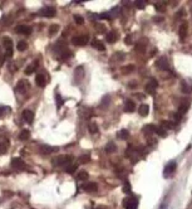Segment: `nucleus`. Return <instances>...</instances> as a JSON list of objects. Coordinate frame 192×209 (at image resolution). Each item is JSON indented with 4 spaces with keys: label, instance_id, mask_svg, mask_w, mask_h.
<instances>
[{
    "label": "nucleus",
    "instance_id": "36",
    "mask_svg": "<svg viewBox=\"0 0 192 209\" xmlns=\"http://www.w3.org/2000/svg\"><path fill=\"white\" fill-rule=\"evenodd\" d=\"M89 160H91V156L89 155H82L81 158H79V163H81V164H86Z\"/></svg>",
    "mask_w": 192,
    "mask_h": 209
},
{
    "label": "nucleus",
    "instance_id": "38",
    "mask_svg": "<svg viewBox=\"0 0 192 209\" xmlns=\"http://www.w3.org/2000/svg\"><path fill=\"white\" fill-rule=\"evenodd\" d=\"M77 169H78V168H77L76 165H71V166H68L65 172H67V173H69V174H74V173L77 172Z\"/></svg>",
    "mask_w": 192,
    "mask_h": 209
},
{
    "label": "nucleus",
    "instance_id": "1",
    "mask_svg": "<svg viewBox=\"0 0 192 209\" xmlns=\"http://www.w3.org/2000/svg\"><path fill=\"white\" fill-rule=\"evenodd\" d=\"M54 166H63V165H69L72 163V156L69 155H59V156H55V158L51 160Z\"/></svg>",
    "mask_w": 192,
    "mask_h": 209
},
{
    "label": "nucleus",
    "instance_id": "46",
    "mask_svg": "<svg viewBox=\"0 0 192 209\" xmlns=\"http://www.w3.org/2000/svg\"><path fill=\"white\" fill-rule=\"evenodd\" d=\"M124 42H126V44H127V45H131V44H132V39H131V37H126Z\"/></svg>",
    "mask_w": 192,
    "mask_h": 209
},
{
    "label": "nucleus",
    "instance_id": "2",
    "mask_svg": "<svg viewBox=\"0 0 192 209\" xmlns=\"http://www.w3.org/2000/svg\"><path fill=\"white\" fill-rule=\"evenodd\" d=\"M88 42H89V35L84 34V35H76L72 38V43L74 45H78V47H82V45H86Z\"/></svg>",
    "mask_w": 192,
    "mask_h": 209
},
{
    "label": "nucleus",
    "instance_id": "33",
    "mask_svg": "<svg viewBox=\"0 0 192 209\" xmlns=\"http://www.w3.org/2000/svg\"><path fill=\"white\" fill-rule=\"evenodd\" d=\"M58 30H59V25L58 24H53V25H50V28H49V34L54 35Z\"/></svg>",
    "mask_w": 192,
    "mask_h": 209
},
{
    "label": "nucleus",
    "instance_id": "18",
    "mask_svg": "<svg viewBox=\"0 0 192 209\" xmlns=\"http://www.w3.org/2000/svg\"><path fill=\"white\" fill-rule=\"evenodd\" d=\"M136 110V105L132 99H127V101L124 102V111L126 112H133Z\"/></svg>",
    "mask_w": 192,
    "mask_h": 209
},
{
    "label": "nucleus",
    "instance_id": "37",
    "mask_svg": "<svg viewBox=\"0 0 192 209\" xmlns=\"http://www.w3.org/2000/svg\"><path fill=\"white\" fill-rule=\"evenodd\" d=\"M182 91H183L185 93H188L190 91H191V87H188V86H187V82H186V81H182Z\"/></svg>",
    "mask_w": 192,
    "mask_h": 209
},
{
    "label": "nucleus",
    "instance_id": "41",
    "mask_svg": "<svg viewBox=\"0 0 192 209\" xmlns=\"http://www.w3.org/2000/svg\"><path fill=\"white\" fill-rule=\"evenodd\" d=\"M123 192H124L126 194H129V193H131V185H129V183H128V182H126V183H124Z\"/></svg>",
    "mask_w": 192,
    "mask_h": 209
},
{
    "label": "nucleus",
    "instance_id": "23",
    "mask_svg": "<svg viewBox=\"0 0 192 209\" xmlns=\"http://www.w3.org/2000/svg\"><path fill=\"white\" fill-rule=\"evenodd\" d=\"M154 8H156V10L158 13H165L166 12V8H167V4L165 1H158L156 5H154Z\"/></svg>",
    "mask_w": 192,
    "mask_h": 209
},
{
    "label": "nucleus",
    "instance_id": "47",
    "mask_svg": "<svg viewBox=\"0 0 192 209\" xmlns=\"http://www.w3.org/2000/svg\"><path fill=\"white\" fill-rule=\"evenodd\" d=\"M3 62H4V54H3V52L0 50V66L3 64Z\"/></svg>",
    "mask_w": 192,
    "mask_h": 209
},
{
    "label": "nucleus",
    "instance_id": "31",
    "mask_svg": "<svg viewBox=\"0 0 192 209\" xmlns=\"http://www.w3.org/2000/svg\"><path fill=\"white\" fill-rule=\"evenodd\" d=\"M117 136L119 137V139H122V140H126L127 137L129 136V132L127 131V130H121L118 134H117Z\"/></svg>",
    "mask_w": 192,
    "mask_h": 209
},
{
    "label": "nucleus",
    "instance_id": "39",
    "mask_svg": "<svg viewBox=\"0 0 192 209\" xmlns=\"http://www.w3.org/2000/svg\"><path fill=\"white\" fill-rule=\"evenodd\" d=\"M134 4L138 9H143L144 6H146V1H144V0H138V1H136Z\"/></svg>",
    "mask_w": 192,
    "mask_h": 209
},
{
    "label": "nucleus",
    "instance_id": "11",
    "mask_svg": "<svg viewBox=\"0 0 192 209\" xmlns=\"http://www.w3.org/2000/svg\"><path fill=\"white\" fill-rule=\"evenodd\" d=\"M83 190H86L88 193H94L97 192V189H98V185L96 183H93V182H89V183H86V184H83Z\"/></svg>",
    "mask_w": 192,
    "mask_h": 209
},
{
    "label": "nucleus",
    "instance_id": "34",
    "mask_svg": "<svg viewBox=\"0 0 192 209\" xmlns=\"http://www.w3.org/2000/svg\"><path fill=\"white\" fill-rule=\"evenodd\" d=\"M156 134L158 136H161V137H166V129H163V127H157L156 129Z\"/></svg>",
    "mask_w": 192,
    "mask_h": 209
},
{
    "label": "nucleus",
    "instance_id": "27",
    "mask_svg": "<svg viewBox=\"0 0 192 209\" xmlns=\"http://www.w3.org/2000/svg\"><path fill=\"white\" fill-rule=\"evenodd\" d=\"M88 129H89V131H91V134H98L99 132V129H98V125L96 122H89V125H88Z\"/></svg>",
    "mask_w": 192,
    "mask_h": 209
},
{
    "label": "nucleus",
    "instance_id": "5",
    "mask_svg": "<svg viewBox=\"0 0 192 209\" xmlns=\"http://www.w3.org/2000/svg\"><path fill=\"white\" fill-rule=\"evenodd\" d=\"M39 14L45 18H53V17H55L57 12H55V8H53V6H45L39 12Z\"/></svg>",
    "mask_w": 192,
    "mask_h": 209
},
{
    "label": "nucleus",
    "instance_id": "19",
    "mask_svg": "<svg viewBox=\"0 0 192 209\" xmlns=\"http://www.w3.org/2000/svg\"><path fill=\"white\" fill-rule=\"evenodd\" d=\"M156 129H157V127L153 126V125H146V126H144L143 129H142V132H143V134L146 135V136H151L152 132H156Z\"/></svg>",
    "mask_w": 192,
    "mask_h": 209
},
{
    "label": "nucleus",
    "instance_id": "12",
    "mask_svg": "<svg viewBox=\"0 0 192 209\" xmlns=\"http://www.w3.org/2000/svg\"><path fill=\"white\" fill-rule=\"evenodd\" d=\"M23 120L28 123H31L33 120H34V112L30 110H24L23 111Z\"/></svg>",
    "mask_w": 192,
    "mask_h": 209
},
{
    "label": "nucleus",
    "instance_id": "14",
    "mask_svg": "<svg viewBox=\"0 0 192 209\" xmlns=\"http://www.w3.org/2000/svg\"><path fill=\"white\" fill-rule=\"evenodd\" d=\"M156 66H157L158 68L163 69V71H167L168 69V59L166 58V57H161V58L157 61Z\"/></svg>",
    "mask_w": 192,
    "mask_h": 209
},
{
    "label": "nucleus",
    "instance_id": "8",
    "mask_svg": "<svg viewBox=\"0 0 192 209\" xmlns=\"http://www.w3.org/2000/svg\"><path fill=\"white\" fill-rule=\"evenodd\" d=\"M187 110H188V103H182L181 106H180V108H178V111H177V113L175 115V120L176 121H180L181 117L185 115Z\"/></svg>",
    "mask_w": 192,
    "mask_h": 209
},
{
    "label": "nucleus",
    "instance_id": "30",
    "mask_svg": "<svg viewBox=\"0 0 192 209\" xmlns=\"http://www.w3.org/2000/svg\"><path fill=\"white\" fill-rule=\"evenodd\" d=\"M26 42H24V40H19L18 42V44H16V49L18 50H20V52H23V50H25L26 49Z\"/></svg>",
    "mask_w": 192,
    "mask_h": 209
},
{
    "label": "nucleus",
    "instance_id": "4",
    "mask_svg": "<svg viewBox=\"0 0 192 209\" xmlns=\"http://www.w3.org/2000/svg\"><path fill=\"white\" fill-rule=\"evenodd\" d=\"M123 205L126 209H137V205H138V202L137 199L134 197H129L127 199H124L123 200Z\"/></svg>",
    "mask_w": 192,
    "mask_h": 209
},
{
    "label": "nucleus",
    "instance_id": "20",
    "mask_svg": "<svg viewBox=\"0 0 192 209\" xmlns=\"http://www.w3.org/2000/svg\"><path fill=\"white\" fill-rule=\"evenodd\" d=\"M38 61H34V63H31V64H29L28 67L25 68V74H31V73H34L35 71H36V68H38Z\"/></svg>",
    "mask_w": 192,
    "mask_h": 209
},
{
    "label": "nucleus",
    "instance_id": "32",
    "mask_svg": "<svg viewBox=\"0 0 192 209\" xmlns=\"http://www.w3.org/2000/svg\"><path fill=\"white\" fill-rule=\"evenodd\" d=\"M73 54H72V52L69 50V49H65L63 52H60V57H62L63 59H67V58H71Z\"/></svg>",
    "mask_w": 192,
    "mask_h": 209
},
{
    "label": "nucleus",
    "instance_id": "15",
    "mask_svg": "<svg viewBox=\"0 0 192 209\" xmlns=\"http://www.w3.org/2000/svg\"><path fill=\"white\" fill-rule=\"evenodd\" d=\"M57 150H58L57 148H51V146H48V145H40V148H39V151L43 155L51 154V153H54V151H57Z\"/></svg>",
    "mask_w": 192,
    "mask_h": 209
},
{
    "label": "nucleus",
    "instance_id": "16",
    "mask_svg": "<svg viewBox=\"0 0 192 209\" xmlns=\"http://www.w3.org/2000/svg\"><path fill=\"white\" fill-rule=\"evenodd\" d=\"M117 39H118V34H117V33H116L114 30L108 32V34H107V37H106V40L108 42V43H111V44L116 43Z\"/></svg>",
    "mask_w": 192,
    "mask_h": 209
},
{
    "label": "nucleus",
    "instance_id": "25",
    "mask_svg": "<svg viewBox=\"0 0 192 209\" xmlns=\"http://www.w3.org/2000/svg\"><path fill=\"white\" fill-rule=\"evenodd\" d=\"M92 45L96 49H98V50H104L106 49V47H104V44L102 43L101 40H97V39H94L92 42Z\"/></svg>",
    "mask_w": 192,
    "mask_h": 209
},
{
    "label": "nucleus",
    "instance_id": "44",
    "mask_svg": "<svg viewBox=\"0 0 192 209\" xmlns=\"http://www.w3.org/2000/svg\"><path fill=\"white\" fill-rule=\"evenodd\" d=\"M5 150H6V146L3 144V142H0V155L5 153Z\"/></svg>",
    "mask_w": 192,
    "mask_h": 209
},
{
    "label": "nucleus",
    "instance_id": "26",
    "mask_svg": "<svg viewBox=\"0 0 192 209\" xmlns=\"http://www.w3.org/2000/svg\"><path fill=\"white\" fill-rule=\"evenodd\" d=\"M121 71H122V73H123V74H128V73H132L133 71H134V66H132V64H128V66H123V67L121 68Z\"/></svg>",
    "mask_w": 192,
    "mask_h": 209
},
{
    "label": "nucleus",
    "instance_id": "7",
    "mask_svg": "<svg viewBox=\"0 0 192 209\" xmlns=\"http://www.w3.org/2000/svg\"><path fill=\"white\" fill-rule=\"evenodd\" d=\"M158 87V82L156 79H149L148 81V83L146 84V92L149 93V94H153L154 91H156V88Z\"/></svg>",
    "mask_w": 192,
    "mask_h": 209
},
{
    "label": "nucleus",
    "instance_id": "17",
    "mask_svg": "<svg viewBox=\"0 0 192 209\" xmlns=\"http://www.w3.org/2000/svg\"><path fill=\"white\" fill-rule=\"evenodd\" d=\"M187 32H188V25H187L186 23H182L181 27H180V29H178V35H180V38H181L182 40L186 38Z\"/></svg>",
    "mask_w": 192,
    "mask_h": 209
},
{
    "label": "nucleus",
    "instance_id": "40",
    "mask_svg": "<svg viewBox=\"0 0 192 209\" xmlns=\"http://www.w3.org/2000/svg\"><path fill=\"white\" fill-rule=\"evenodd\" d=\"M175 125H172L170 121H162V127L163 129H172Z\"/></svg>",
    "mask_w": 192,
    "mask_h": 209
},
{
    "label": "nucleus",
    "instance_id": "28",
    "mask_svg": "<svg viewBox=\"0 0 192 209\" xmlns=\"http://www.w3.org/2000/svg\"><path fill=\"white\" fill-rule=\"evenodd\" d=\"M88 179V173L86 170H82V172H78V175H77V180L79 182H83V180H87Z\"/></svg>",
    "mask_w": 192,
    "mask_h": 209
},
{
    "label": "nucleus",
    "instance_id": "6",
    "mask_svg": "<svg viewBox=\"0 0 192 209\" xmlns=\"http://www.w3.org/2000/svg\"><path fill=\"white\" fill-rule=\"evenodd\" d=\"M3 43H4V45H5L6 55L8 57H11L13 55V40L10 39V38H8V37H4Z\"/></svg>",
    "mask_w": 192,
    "mask_h": 209
},
{
    "label": "nucleus",
    "instance_id": "29",
    "mask_svg": "<svg viewBox=\"0 0 192 209\" xmlns=\"http://www.w3.org/2000/svg\"><path fill=\"white\" fill-rule=\"evenodd\" d=\"M30 137V131L29 130H23L19 134V139L20 140H28Z\"/></svg>",
    "mask_w": 192,
    "mask_h": 209
},
{
    "label": "nucleus",
    "instance_id": "43",
    "mask_svg": "<svg viewBox=\"0 0 192 209\" xmlns=\"http://www.w3.org/2000/svg\"><path fill=\"white\" fill-rule=\"evenodd\" d=\"M83 77V67H78L76 68V77Z\"/></svg>",
    "mask_w": 192,
    "mask_h": 209
},
{
    "label": "nucleus",
    "instance_id": "21",
    "mask_svg": "<svg viewBox=\"0 0 192 209\" xmlns=\"http://www.w3.org/2000/svg\"><path fill=\"white\" fill-rule=\"evenodd\" d=\"M138 112H139V115L143 116V117L147 116L149 113V106L146 105V103H142L141 106H139V108H138Z\"/></svg>",
    "mask_w": 192,
    "mask_h": 209
},
{
    "label": "nucleus",
    "instance_id": "9",
    "mask_svg": "<svg viewBox=\"0 0 192 209\" xmlns=\"http://www.w3.org/2000/svg\"><path fill=\"white\" fill-rule=\"evenodd\" d=\"M176 168H177V164L175 161H171V163H168V165L165 168V177H171V175L176 172Z\"/></svg>",
    "mask_w": 192,
    "mask_h": 209
},
{
    "label": "nucleus",
    "instance_id": "10",
    "mask_svg": "<svg viewBox=\"0 0 192 209\" xmlns=\"http://www.w3.org/2000/svg\"><path fill=\"white\" fill-rule=\"evenodd\" d=\"M31 27L29 25H24V24H21V25H18L15 27V32L16 33H20V34H25V35H29L30 33H31Z\"/></svg>",
    "mask_w": 192,
    "mask_h": 209
},
{
    "label": "nucleus",
    "instance_id": "48",
    "mask_svg": "<svg viewBox=\"0 0 192 209\" xmlns=\"http://www.w3.org/2000/svg\"><path fill=\"white\" fill-rule=\"evenodd\" d=\"M154 20H156V23H161L163 19H162V18H154Z\"/></svg>",
    "mask_w": 192,
    "mask_h": 209
},
{
    "label": "nucleus",
    "instance_id": "22",
    "mask_svg": "<svg viewBox=\"0 0 192 209\" xmlns=\"http://www.w3.org/2000/svg\"><path fill=\"white\" fill-rule=\"evenodd\" d=\"M35 82H36V86H39V87H45V84H46L45 77H44L43 74H36Z\"/></svg>",
    "mask_w": 192,
    "mask_h": 209
},
{
    "label": "nucleus",
    "instance_id": "24",
    "mask_svg": "<svg viewBox=\"0 0 192 209\" xmlns=\"http://www.w3.org/2000/svg\"><path fill=\"white\" fill-rule=\"evenodd\" d=\"M116 150H117V146L114 142H108L106 146V153H108V154H113L116 153Z\"/></svg>",
    "mask_w": 192,
    "mask_h": 209
},
{
    "label": "nucleus",
    "instance_id": "42",
    "mask_svg": "<svg viewBox=\"0 0 192 209\" xmlns=\"http://www.w3.org/2000/svg\"><path fill=\"white\" fill-rule=\"evenodd\" d=\"M9 111H10V108H9V107H0V117L4 116Z\"/></svg>",
    "mask_w": 192,
    "mask_h": 209
},
{
    "label": "nucleus",
    "instance_id": "35",
    "mask_svg": "<svg viewBox=\"0 0 192 209\" xmlns=\"http://www.w3.org/2000/svg\"><path fill=\"white\" fill-rule=\"evenodd\" d=\"M73 18H74V22H76L77 24H79V25H82L83 23H84V19H83V17L78 15V14H76V15H74Z\"/></svg>",
    "mask_w": 192,
    "mask_h": 209
},
{
    "label": "nucleus",
    "instance_id": "13",
    "mask_svg": "<svg viewBox=\"0 0 192 209\" xmlns=\"http://www.w3.org/2000/svg\"><path fill=\"white\" fill-rule=\"evenodd\" d=\"M11 166L15 169H25V163L20 158H14L11 160Z\"/></svg>",
    "mask_w": 192,
    "mask_h": 209
},
{
    "label": "nucleus",
    "instance_id": "45",
    "mask_svg": "<svg viewBox=\"0 0 192 209\" xmlns=\"http://www.w3.org/2000/svg\"><path fill=\"white\" fill-rule=\"evenodd\" d=\"M99 18H101V19H112V17H111L109 13H108V14H101Z\"/></svg>",
    "mask_w": 192,
    "mask_h": 209
},
{
    "label": "nucleus",
    "instance_id": "3",
    "mask_svg": "<svg viewBox=\"0 0 192 209\" xmlns=\"http://www.w3.org/2000/svg\"><path fill=\"white\" fill-rule=\"evenodd\" d=\"M29 88H30V84L25 79H20L16 84V92H19L20 94H25Z\"/></svg>",
    "mask_w": 192,
    "mask_h": 209
},
{
    "label": "nucleus",
    "instance_id": "49",
    "mask_svg": "<svg viewBox=\"0 0 192 209\" xmlns=\"http://www.w3.org/2000/svg\"><path fill=\"white\" fill-rule=\"evenodd\" d=\"M97 209H107V208H106V207H103V205H101V207H98Z\"/></svg>",
    "mask_w": 192,
    "mask_h": 209
}]
</instances>
